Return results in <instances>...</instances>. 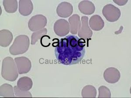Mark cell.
I'll return each mask as SVG.
<instances>
[{
    "instance_id": "obj_1",
    "label": "cell",
    "mask_w": 131,
    "mask_h": 98,
    "mask_svg": "<svg viewBox=\"0 0 131 98\" xmlns=\"http://www.w3.org/2000/svg\"><path fill=\"white\" fill-rule=\"evenodd\" d=\"M85 39L76 35L70 34L61 39L55 49L57 61L64 65L78 64L85 55Z\"/></svg>"
},
{
    "instance_id": "obj_2",
    "label": "cell",
    "mask_w": 131,
    "mask_h": 98,
    "mask_svg": "<svg viewBox=\"0 0 131 98\" xmlns=\"http://www.w3.org/2000/svg\"><path fill=\"white\" fill-rule=\"evenodd\" d=\"M18 68L15 61L13 58L7 57L5 58L2 62V77L6 80L14 82L18 76Z\"/></svg>"
},
{
    "instance_id": "obj_3",
    "label": "cell",
    "mask_w": 131,
    "mask_h": 98,
    "mask_svg": "<svg viewBox=\"0 0 131 98\" xmlns=\"http://www.w3.org/2000/svg\"><path fill=\"white\" fill-rule=\"evenodd\" d=\"M30 45V41L28 36L20 35L16 37L13 44L9 49V52L13 55L25 53L28 50Z\"/></svg>"
},
{
    "instance_id": "obj_4",
    "label": "cell",
    "mask_w": 131,
    "mask_h": 98,
    "mask_svg": "<svg viewBox=\"0 0 131 98\" xmlns=\"http://www.w3.org/2000/svg\"><path fill=\"white\" fill-rule=\"evenodd\" d=\"M102 14L106 20L111 22L118 21L121 17L120 9L112 4H107L102 9Z\"/></svg>"
},
{
    "instance_id": "obj_5",
    "label": "cell",
    "mask_w": 131,
    "mask_h": 98,
    "mask_svg": "<svg viewBox=\"0 0 131 98\" xmlns=\"http://www.w3.org/2000/svg\"><path fill=\"white\" fill-rule=\"evenodd\" d=\"M47 23V20L45 16L42 15H35L28 21V28L31 31L35 32L44 28Z\"/></svg>"
},
{
    "instance_id": "obj_6",
    "label": "cell",
    "mask_w": 131,
    "mask_h": 98,
    "mask_svg": "<svg viewBox=\"0 0 131 98\" xmlns=\"http://www.w3.org/2000/svg\"><path fill=\"white\" fill-rule=\"evenodd\" d=\"M54 31L57 35L60 37L65 36L70 31V24L67 20L64 19L58 20L54 25Z\"/></svg>"
},
{
    "instance_id": "obj_7",
    "label": "cell",
    "mask_w": 131,
    "mask_h": 98,
    "mask_svg": "<svg viewBox=\"0 0 131 98\" xmlns=\"http://www.w3.org/2000/svg\"><path fill=\"white\" fill-rule=\"evenodd\" d=\"M14 60L19 74H26L30 71L31 69V64L28 58L25 57H20L15 58Z\"/></svg>"
},
{
    "instance_id": "obj_8",
    "label": "cell",
    "mask_w": 131,
    "mask_h": 98,
    "mask_svg": "<svg viewBox=\"0 0 131 98\" xmlns=\"http://www.w3.org/2000/svg\"><path fill=\"white\" fill-rule=\"evenodd\" d=\"M81 28L78 31V35L81 39H91L92 36L93 32L89 26L88 17L82 16L81 18Z\"/></svg>"
},
{
    "instance_id": "obj_9",
    "label": "cell",
    "mask_w": 131,
    "mask_h": 98,
    "mask_svg": "<svg viewBox=\"0 0 131 98\" xmlns=\"http://www.w3.org/2000/svg\"><path fill=\"white\" fill-rule=\"evenodd\" d=\"M103 76L106 82L114 84L119 81L121 77V74L117 68L110 67L105 70Z\"/></svg>"
},
{
    "instance_id": "obj_10",
    "label": "cell",
    "mask_w": 131,
    "mask_h": 98,
    "mask_svg": "<svg viewBox=\"0 0 131 98\" xmlns=\"http://www.w3.org/2000/svg\"><path fill=\"white\" fill-rule=\"evenodd\" d=\"M73 12V7L70 3L67 2H61L57 7V14L61 18H68L71 15Z\"/></svg>"
},
{
    "instance_id": "obj_11",
    "label": "cell",
    "mask_w": 131,
    "mask_h": 98,
    "mask_svg": "<svg viewBox=\"0 0 131 98\" xmlns=\"http://www.w3.org/2000/svg\"><path fill=\"white\" fill-rule=\"evenodd\" d=\"M19 12L21 15L27 16L31 15L33 10V5L30 0H20L19 1Z\"/></svg>"
},
{
    "instance_id": "obj_12",
    "label": "cell",
    "mask_w": 131,
    "mask_h": 98,
    "mask_svg": "<svg viewBox=\"0 0 131 98\" xmlns=\"http://www.w3.org/2000/svg\"><path fill=\"white\" fill-rule=\"evenodd\" d=\"M78 9L81 13L86 15H91L95 10L94 4L89 1H83L78 5Z\"/></svg>"
},
{
    "instance_id": "obj_13",
    "label": "cell",
    "mask_w": 131,
    "mask_h": 98,
    "mask_svg": "<svg viewBox=\"0 0 131 98\" xmlns=\"http://www.w3.org/2000/svg\"><path fill=\"white\" fill-rule=\"evenodd\" d=\"M70 24V32L73 35L77 34L81 27V21L80 17L77 14H74L69 18Z\"/></svg>"
},
{
    "instance_id": "obj_14",
    "label": "cell",
    "mask_w": 131,
    "mask_h": 98,
    "mask_svg": "<svg viewBox=\"0 0 131 98\" xmlns=\"http://www.w3.org/2000/svg\"><path fill=\"white\" fill-rule=\"evenodd\" d=\"M89 22L90 28L95 31L102 30L104 27V21L99 15L92 16L90 18Z\"/></svg>"
},
{
    "instance_id": "obj_15",
    "label": "cell",
    "mask_w": 131,
    "mask_h": 98,
    "mask_svg": "<svg viewBox=\"0 0 131 98\" xmlns=\"http://www.w3.org/2000/svg\"><path fill=\"white\" fill-rule=\"evenodd\" d=\"M0 45L3 47L9 46L12 41L13 36L12 33L10 31L4 29L0 32Z\"/></svg>"
},
{
    "instance_id": "obj_16",
    "label": "cell",
    "mask_w": 131,
    "mask_h": 98,
    "mask_svg": "<svg viewBox=\"0 0 131 98\" xmlns=\"http://www.w3.org/2000/svg\"><path fill=\"white\" fill-rule=\"evenodd\" d=\"M33 82L30 78L24 76L19 79L17 82V86L21 90L28 91L32 87Z\"/></svg>"
},
{
    "instance_id": "obj_17",
    "label": "cell",
    "mask_w": 131,
    "mask_h": 98,
    "mask_svg": "<svg viewBox=\"0 0 131 98\" xmlns=\"http://www.w3.org/2000/svg\"><path fill=\"white\" fill-rule=\"evenodd\" d=\"M14 90L12 85L5 83L1 86L0 95L2 97H15Z\"/></svg>"
},
{
    "instance_id": "obj_18",
    "label": "cell",
    "mask_w": 131,
    "mask_h": 98,
    "mask_svg": "<svg viewBox=\"0 0 131 98\" xmlns=\"http://www.w3.org/2000/svg\"><path fill=\"white\" fill-rule=\"evenodd\" d=\"M3 5L5 11L9 13H14L18 9V2L16 0H4Z\"/></svg>"
},
{
    "instance_id": "obj_19",
    "label": "cell",
    "mask_w": 131,
    "mask_h": 98,
    "mask_svg": "<svg viewBox=\"0 0 131 98\" xmlns=\"http://www.w3.org/2000/svg\"><path fill=\"white\" fill-rule=\"evenodd\" d=\"M81 95L83 98H95L97 95V90L91 85H86L82 89Z\"/></svg>"
},
{
    "instance_id": "obj_20",
    "label": "cell",
    "mask_w": 131,
    "mask_h": 98,
    "mask_svg": "<svg viewBox=\"0 0 131 98\" xmlns=\"http://www.w3.org/2000/svg\"><path fill=\"white\" fill-rule=\"evenodd\" d=\"M47 33V29L44 28L42 29L35 31L31 35V45H35L39 40L41 39L43 36L46 35Z\"/></svg>"
},
{
    "instance_id": "obj_21",
    "label": "cell",
    "mask_w": 131,
    "mask_h": 98,
    "mask_svg": "<svg viewBox=\"0 0 131 98\" xmlns=\"http://www.w3.org/2000/svg\"><path fill=\"white\" fill-rule=\"evenodd\" d=\"M14 90L15 94V97H29L31 98L32 95L31 92L29 91L21 90L17 86H15L14 87Z\"/></svg>"
},
{
    "instance_id": "obj_22",
    "label": "cell",
    "mask_w": 131,
    "mask_h": 98,
    "mask_svg": "<svg viewBox=\"0 0 131 98\" xmlns=\"http://www.w3.org/2000/svg\"><path fill=\"white\" fill-rule=\"evenodd\" d=\"M98 98H111V92L110 89L105 86H100L98 89Z\"/></svg>"
},
{
    "instance_id": "obj_23",
    "label": "cell",
    "mask_w": 131,
    "mask_h": 98,
    "mask_svg": "<svg viewBox=\"0 0 131 98\" xmlns=\"http://www.w3.org/2000/svg\"><path fill=\"white\" fill-rule=\"evenodd\" d=\"M50 39L49 36H43L40 39L41 44L44 47H48L51 44Z\"/></svg>"
},
{
    "instance_id": "obj_24",
    "label": "cell",
    "mask_w": 131,
    "mask_h": 98,
    "mask_svg": "<svg viewBox=\"0 0 131 98\" xmlns=\"http://www.w3.org/2000/svg\"><path fill=\"white\" fill-rule=\"evenodd\" d=\"M114 2L116 3L117 5H118L119 6H123L126 4L128 2V0H123V1H118V0H114Z\"/></svg>"
}]
</instances>
